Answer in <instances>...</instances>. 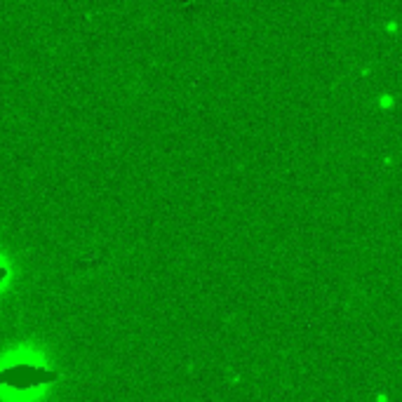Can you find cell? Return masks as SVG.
<instances>
[{
  "instance_id": "1",
  "label": "cell",
  "mask_w": 402,
  "mask_h": 402,
  "mask_svg": "<svg viewBox=\"0 0 402 402\" xmlns=\"http://www.w3.org/2000/svg\"><path fill=\"white\" fill-rule=\"evenodd\" d=\"M54 379V374L43 370H31V367H16V370L2 371L0 374V384H10V386L24 388V386H35V384H43Z\"/></svg>"
}]
</instances>
